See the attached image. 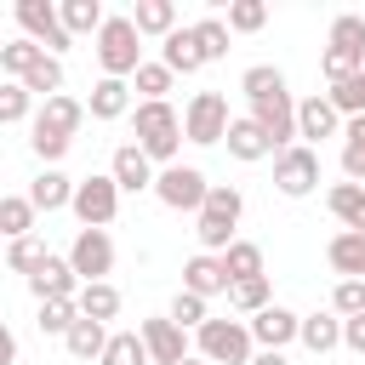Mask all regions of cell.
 I'll return each mask as SVG.
<instances>
[{
	"instance_id": "obj_1",
	"label": "cell",
	"mask_w": 365,
	"mask_h": 365,
	"mask_svg": "<svg viewBox=\"0 0 365 365\" xmlns=\"http://www.w3.org/2000/svg\"><path fill=\"white\" fill-rule=\"evenodd\" d=\"M131 125H137V148L148 154V165H177V148H182V114H177L171 103H137Z\"/></svg>"
},
{
	"instance_id": "obj_2",
	"label": "cell",
	"mask_w": 365,
	"mask_h": 365,
	"mask_svg": "<svg viewBox=\"0 0 365 365\" xmlns=\"http://www.w3.org/2000/svg\"><path fill=\"white\" fill-rule=\"evenodd\" d=\"M240 211H245L240 188H228V182H211V188H205V205L194 211V234H200V245H205L211 257H222V251L234 245Z\"/></svg>"
},
{
	"instance_id": "obj_3",
	"label": "cell",
	"mask_w": 365,
	"mask_h": 365,
	"mask_svg": "<svg viewBox=\"0 0 365 365\" xmlns=\"http://www.w3.org/2000/svg\"><path fill=\"white\" fill-rule=\"evenodd\" d=\"M251 354H257V342H251L245 319H205L194 331V359H205V365H251Z\"/></svg>"
},
{
	"instance_id": "obj_4",
	"label": "cell",
	"mask_w": 365,
	"mask_h": 365,
	"mask_svg": "<svg viewBox=\"0 0 365 365\" xmlns=\"http://www.w3.org/2000/svg\"><path fill=\"white\" fill-rule=\"evenodd\" d=\"M319 68H325V80H331V86L365 68V17H359V11H342V17H331V40H325V57H319Z\"/></svg>"
},
{
	"instance_id": "obj_5",
	"label": "cell",
	"mask_w": 365,
	"mask_h": 365,
	"mask_svg": "<svg viewBox=\"0 0 365 365\" xmlns=\"http://www.w3.org/2000/svg\"><path fill=\"white\" fill-rule=\"evenodd\" d=\"M97 63H103V80H131L137 74L143 34L131 29V17H103V29H97Z\"/></svg>"
},
{
	"instance_id": "obj_6",
	"label": "cell",
	"mask_w": 365,
	"mask_h": 365,
	"mask_svg": "<svg viewBox=\"0 0 365 365\" xmlns=\"http://www.w3.org/2000/svg\"><path fill=\"white\" fill-rule=\"evenodd\" d=\"M68 211L80 217V228H108V222L120 217V188H114V177H108V171H91V177H80V182H74V200H68Z\"/></svg>"
},
{
	"instance_id": "obj_7",
	"label": "cell",
	"mask_w": 365,
	"mask_h": 365,
	"mask_svg": "<svg viewBox=\"0 0 365 365\" xmlns=\"http://www.w3.org/2000/svg\"><path fill=\"white\" fill-rule=\"evenodd\" d=\"M205 188H211L205 171H200V165H182V160L154 171V200H160L165 211H200V205H205Z\"/></svg>"
},
{
	"instance_id": "obj_8",
	"label": "cell",
	"mask_w": 365,
	"mask_h": 365,
	"mask_svg": "<svg viewBox=\"0 0 365 365\" xmlns=\"http://www.w3.org/2000/svg\"><path fill=\"white\" fill-rule=\"evenodd\" d=\"M228 120H234V114H228V97H222V91H194L188 108H182V137L200 143V148H211V143H222Z\"/></svg>"
},
{
	"instance_id": "obj_9",
	"label": "cell",
	"mask_w": 365,
	"mask_h": 365,
	"mask_svg": "<svg viewBox=\"0 0 365 365\" xmlns=\"http://www.w3.org/2000/svg\"><path fill=\"white\" fill-rule=\"evenodd\" d=\"M274 188H279L285 200L314 194V188H319V148H308V143L279 148V154H274Z\"/></svg>"
},
{
	"instance_id": "obj_10",
	"label": "cell",
	"mask_w": 365,
	"mask_h": 365,
	"mask_svg": "<svg viewBox=\"0 0 365 365\" xmlns=\"http://www.w3.org/2000/svg\"><path fill=\"white\" fill-rule=\"evenodd\" d=\"M17 23H23V40H34L46 57H57V51L74 46L68 29H63V17H57V0H17Z\"/></svg>"
},
{
	"instance_id": "obj_11",
	"label": "cell",
	"mask_w": 365,
	"mask_h": 365,
	"mask_svg": "<svg viewBox=\"0 0 365 365\" xmlns=\"http://www.w3.org/2000/svg\"><path fill=\"white\" fill-rule=\"evenodd\" d=\"M68 268H74L80 285L108 279V274H114V240H108V228H80L74 245H68Z\"/></svg>"
},
{
	"instance_id": "obj_12",
	"label": "cell",
	"mask_w": 365,
	"mask_h": 365,
	"mask_svg": "<svg viewBox=\"0 0 365 365\" xmlns=\"http://www.w3.org/2000/svg\"><path fill=\"white\" fill-rule=\"evenodd\" d=\"M251 120H257V131L268 137L274 154L297 143V103H291V91H268V97H257V103H251Z\"/></svg>"
},
{
	"instance_id": "obj_13",
	"label": "cell",
	"mask_w": 365,
	"mask_h": 365,
	"mask_svg": "<svg viewBox=\"0 0 365 365\" xmlns=\"http://www.w3.org/2000/svg\"><path fill=\"white\" fill-rule=\"evenodd\" d=\"M297 319H302V314H291V308L268 302L262 314H251V319H245V331H251V342H257V348L285 354V342H297Z\"/></svg>"
},
{
	"instance_id": "obj_14",
	"label": "cell",
	"mask_w": 365,
	"mask_h": 365,
	"mask_svg": "<svg viewBox=\"0 0 365 365\" xmlns=\"http://www.w3.org/2000/svg\"><path fill=\"white\" fill-rule=\"evenodd\" d=\"M108 177H114L120 194H154V165H148V154H143L137 143H120V148H114Z\"/></svg>"
},
{
	"instance_id": "obj_15",
	"label": "cell",
	"mask_w": 365,
	"mask_h": 365,
	"mask_svg": "<svg viewBox=\"0 0 365 365\" xmlns=\"http://www.w3.org/2000/svg\"><path fill=\"white\" fill-rule=\"evenodd\" d=\"M137 336H143V348H148V365H177V359H188V331H177L165 314H160V319H143Z\"/></svg>"
},
{
	"instance_id": "obj_16",
	"label": "cell",
	"mask_w": 365,
	"mask_h": 365,
	"mask_svg": "<svg viewBox=\"0 0 365 365\" xmlns=\"http://www.w3.org/2000/svg\"><path fill=\"white\" fill-rule=\"evenodd\" d=\"M29 291L40 297V302H74V291H80V279H74V268H68V257H46L34 274H29Z\"/></svg>"
},
{
	"instance_id": "obj_17",
	"label": "cell",
	"mask_w": 365,
	"mask_h": 365,
	"mask_svg": "<svg viewBox=\"0 0 365 365\" xmlns=\"http://www.w3.org/2000/svg\"><path fill=\"white\" fill-rule=\"evenodd\" d=\"M336 131H342V114L325 103V91L297 103V137H302L308 148H314V143H325V137H336Z\"/></svg>"
},
{
	"instance_id": "obj_18",
	"label": "cell",
	"mask_w": 365,
	"mask_h": 365,
	"mask_svg": "<svg viewBox=\"0 0 365 365\" xmlns=\"http://www.w3.org/2000/svg\"><path fill=\"white\" fill-rule=\"evenodd\" d=\"M182 291H194V297H222L228 291V274H222V257H211V251H200V257H188L182 262Z\"/></svg>"
},
{
	"instance_id": "obj_19",
	"label": "cell",
	"mask_w": 365,
	"mask_h": 365,
	"mask_svg": "<svg viewBox=\"0 0 365 365\" xmlns=\"http://www.w3.org/2000/svg\"><path fill=\"white\" fill-rule=\"evenodd\" d=\"M160 63L171 68V80H177V74H200L205 57H200V46H194V29H171V34L160 40Z\"/></svg>"
},
{
	"instance_id": "obj_20",
	"label": "cell",
	"mask_w": 365,
	"mask_h": 365,
	"mask_svg": "<svg viewBox=\"0 0 365 365\" xmlns=\"http://www.w3.org/2000/svg\"><path fill=\"white\" fill-rule=\"evenodd\" d=\"M34 125H46V131H57V137H74V131L86 125V103L68 97V91H57V97H46V108L34 114Z\"/></svg>"
},
{
	"instance_id": "obj_21",
	"label": "cell",
	"mask_w": 365,
	"mask_h": 365,
	"mask_svg": "<svg viewBox=\"0 0 365 365\" xmlns=\"http://www.w3.org/2000/svg\"><path fill=\"white\" fill-rule=\"evenodd\" d=\"M325 205H331V217H336L348 234H365V188H359V182H331V188H325Z\"/></svg>"
},
{
	"instance_id": "obj_22",
	"label": "cell",
	"mask_w": 365,
	"mask_h": 365,
	"mask_svg": "<svg viewBox=\"0 0 365 365\" xmlns=\"http://www.w3.org/2000/svg\"><path fill=\"white\" fill-rule=\"evenodd\" d=\"M222 143H228V154H234V160H245V165H251V160H268V154H274V148H268V137L257 131V120H251V114L228 120Z\"/></svg>"
},
{
	"instance_id": "obj_23",
	"label": "cell",
	"mask_w": 365,
	"mask_h": 365,
	"mask_svg": "<svg viewBox=\"0 0 365 365\" xmlns=\"http://www.w3.org/2000/svg\"><path fill=\"white\" fill-rule=\"evenodd\" d=\"M68 200H74V177H63L57 165H46V171L29 182V205H34V211H63Z\"/></svg>"
},
{
	"instance_id": "obj_24",
	"label": "cell",
	"mask_w": 365,
	"mask_h": 365,
	"mask_svg": "<svg viewBox=\"0 0 365 365\" xmlns=\"http://www.w3.org/2000/svg\"><path fill=\"white\" fill-rule=\"evenodd\" d=\"M325 262L342 274V279H365V234H331V245H325Z\"/></svg>"
},
{
	"instance_id": "obj_25",
	"label": "cell",
	"mask_w": 365,
	"mask_h": 365,
	"mask_svg": "<svg viewBox=\"0 0 365 365\" xmlns=\"http://www.w3.org/2000/svg\"><path fill=\"white\" fill-rule=\"evenodd\" d=\"M86 114H91V120H120V114H131V86H125V80H97L91 97H86Z\"/></svg>"
},
{
	"instance_id": "obj_26",
	"label": "cell",
	"mask_w": 365,
	"mask_h": 365,
	"mask_svg": "<svg viewBox=\"0 0 365 365\" xmlns=\"http://www.w3.org/2000/svg\"><path fill=\"white\" fill-rule=\"evenodd\" d=\"M297 342H302L308 354H331V348L342 342V319H336V314H302V319H297Z\"/></svg>"
},
{
	"instance_id": "obj_27",
	"label": "cell",
	"mask_w": 365,
	"mask_h": 365,
	"mask_svg": "<svg viewBox=\"0 0 365 365\" xmlns=\"http://www.w3.org/2000/svg\"><path fill=\"white\" fill-rule=\"evenodd\" d=\"M74 308H80V319H97V325H108V319L120 314V291H114L108 279H97V285H80V291H74Z\"/></svg>"
},
{
	"instance_id": "obj_28",
	"label": "cell",
	"mask_w": 365,
	"mask_h": 365,
	"mask_svg": "<svg viewBox=\"0 0 365 365\" xmlns=\"http://www.w3.org/2000/svg\"><path fill=\"white\" fill-rule=\"evenodd\" d=\"M222 297H228V308H234V314H245V319H251V314H262V308L274 302V285H268V274H257V279H234Z\"/></svg>"
},
{
	"instance_id": "obj_29",
	"label": "cell",
	"mask_w": 365,
	"mask_h": 365,
	"mask_svg": "<svg viewBox=\"0 0 365 365\" xmlns=\"http://www.w3.org/2000/svg\"><path fill=\"white\" fill-rule=\"evenodd\" d=\"M34 205H29V194H0V234L6 240H29L34 234Z\"/></svg>"
},
{
	"instance_id": "obj_30",
	"label": "cell",
	"mask_w": 365,
	"mask_h": 365,
	"mask_svg": "<svg viewBox=\"0 0 365 365\" xmlns=\"http://www.w3.org/2000/svg\"><path fill=\"white\" fill-rule=\"evenodd\" d=\"M57 17H63V29H68V40H74V34H97L108 11H103L97 0H57Z\"/></svg>"
},
{
	"instance_id": "obj_31",
	"label": "cell",
	"mask_w": 365,
	"mask_h": 365,
	"mask_svg": "<svg viewBox=\"0 0 365 365\" xmlns=\"http://www.w3.org/2000/svg\"><path fill=\"white\" fill-rule=\"evenodd\" d=\"M131 29H137V34H160V40H165V34L177 29V6H171V0H137Z\"/></svg>"
},
{
	"instance_id": "obj_32",
	"label": "cell",
	"mask_w": 365,
	"mask_h": 365,
	"mask_svg": "<svg viewBox=\"0 0 365 365\" xmlns=\"http://www.w3.org/2000/svg\"><path fill=\"white\" fill-rule=\"evenodd\" d=\"M103 342H108V325H97V319H74L63 336V348L74 359H103Z\"/></svg>"
},
{
	"instance_id": "obj_33",
	"label": "cell",
	"mask_w": 365,
	"mask_h": 365,
	"mask_svg": "<svg viewBox=\"0 0 365 365\" xmlns=\"http://www.w3.org/2000/svg\"><path fill=\"white\" fill-rule=\"evenodd\" d=\"M222 274H228V285H234V279H257V274H262V245L234 240V245L222 251Z\"/></svg>"
},
{
	"instance_id": "obj_34",
	"label": "cell",
	"mask_w": 365,
	"mask_h": 365,
	"mask_svg": "<svg viewBox=\"0 0 365 365\" xmlns=\"http://www.w3.org/2000/svg\"><path fill=\"white\" fill-rule=\"evenodd\" d=\"M97 365H148V348H143V336L137 331H108V342H103V359Z\"/></svg>"
},
{
	"instance_id": "obj_35",
	"label": "cell",
	"mask_w": 365,
	"mask_h": 365,
	"mask_svg": "<svg viewBox=\"0 0 365 365\" xmlns=\"http://www.w3.org/2000/svg\"><path fill=\"white\" fill-rule=\"evenodd\" d=\"M188 29H194V46H200L205 63H222V57H228V23H222V17H200V23H188Z\"/></svg>"
},
{
	"instance_id": "obj_36",
	"label": "cell",
	"mask_w": 365,
	"mask_h": 365,
	"mask_svg": "<svg viewBox=\"0 0 365 365\" xmlns=\"http://www.w3.org/2000/svg\"><path fill=\"white\" fill-rule=\"evenodd\" d=\"M40 57H46V51H40L34 40H0V68H6V74H11L17 86L29 80V68H34Z\"/></svg>"
},
{
	"instance_id": "obj_37",
	"label": "cell",
	"mask_w": 365,
	"mask_h": 365,
	"mask_svg": "<svg viewBox=\"0 0 365 365\" xmlns=\"http://www.w3.org/2000/svg\"><path fill=\"white\" fill-rule=\"evenodd\" d=\"M165 319H171L177 331H200V325L211 319V302H205V297H194V291H177V297H171V308H165Z\"/></svg>"
},
{
	"instance_id": "obj_38",
	"label": "cell",
	"mask_w": 365,
	"mask_h": 365,
	"mask_svg": "<svg viewBox=\"0 0 365 365\" xmlns=\"http://www.w3.org/2000/svg\"><path fill=\"white\" fill-rule=\"evenodd\" d=\"M325 103L342 114V120H354V114H365V68L359 74H348V80H336L331 91H325Z\"/></svg>"
},
{
	"instance_id": "obj_39",
	"label": "cell",
	"mask_w": 365,
	"mask_h": 365,
	"mask_svg": "<svg viewBox=\"0 0 365 365\" xmlns=\"http://www.w3.org/2000/svg\"><path fill=\"white\" fill-rule=\"evenodd\" d=\"M125 86L143 91V103H165V91H171V68H165V63H137V74H131Z\"/></svg>"
},
{
	"instance_id": "obj_40",
	"label": "cell",
	"mask_w": 365,
	"mask_h": 365,
	"mask_svg": "<svg viewBox=\"0 0 365 365\" xmlns=\"http://www.w3.org/2000/svg\"><path fill=\"white\" fill-rule=\"evenodd\" d=\"M23 91H29V97H57V91H63V57H40V63L29 68Z\"/></svg>"
},
{
	"instance_id": "obj_41",
	"label": "cell",
	"mask_w": 365,
	"mask_h": 365,
	"mask_svg": "<svg viewBox=\"0 0 365 365\" xmlns=\"http://www.w3.org/2000/svg\"><path fill=\"white\" fill-rule=\"evenodd\" d=\"M228 34H257L262 23H268V6L262 0H228Z\"/></svg>"
},
{
	"instance_id": "obj_42",
	"label": "cell",
	"mask_w": 365,
	"mask_h": 365,
	"mask_svg": "<svg viewBox=\"0 0 365 365\" xmlns=\"http://www.w3.org/2000/svg\"><path fill=\"white\" fill-rule=\"evenodd\" d=\"M240 91L257 103V97H268V91H285V74H279L274 63H251V68L240 74Z\"/></svg>"
},
{
	"instance_id": "obj_43",
	"label": "cell",
	"mask_w": 365,
	"mask_h": 365,
	"mask_svg": "<svg viewBox=\"0 0 365 365\" xmlns=\"http://www.w3.org/2000/svg\"><path fill=\"white\" fill-rule=\"evenodd\" d=\"M34 114V97L17 86V80H0V125H17Z\"/></svg>"
},
{
	"instance_id": "obj_44",
	"label": "cell",
	"mask_w": 365,
	"mask_h": 365,
	"mask_svg": "<svg viewBox=\"0 0 365 365\" xmlns=\"http://www.w3.org/2000/svg\"><path fill=\"white\" fill-rule=\"evenodd\" d=\"M29 148H34L46 165H57V160L74 148V137H57V131H46V125H34V120H29Z\"/></svg>"
},
{
	"instance_id": "obj_45",
	"label": "cell",
	"mask_w": 365,
	"mask_h": 365,
	"mask_svg": "<svg viewBox=\"0 0 365 365\" xmlns=\"http://www.w3.org/2000/svg\"><path fill=\"white\" fill-rule=\"evenodd\" d=\"M46 257H51V251H46V245L29 234V240H11V251H6V268H11V274H34Z\"/></svg>"
},
{
	"instance_id": "obj_46",
	"label": "cell",
	"mask_w": 365,
	"mask_h": 365,
	"mask_svg": "<svg viewBox=\"0 0 365 365\" xmlns=\"http://www.w3.org/2000/svg\"><path fill=\"white\" fill-rule=\"evenodd\" d=\"M331 314H336V319L365 314V279H336V291H331Z\"/></svg>"
},
{
	"instance_id": "obj_47",
	"label": "cell",
	"mask_w": 365,
	"mask_h": 365,
	"mask_svg": "<svg viewBox=\"0 0 365 365\" xmlns=\"http://www.w3.org/2000/svg\"><path fill=\"white\" fill-rule=\"evenodd\" d=\"M74 319H80L74 302H40V331H46V336H68Z\"/></svg>"
},
{
	"instance_id": "obj_48",
	"label": "cell",
	"mask_w": 365,
	"mask_h": 365,
	"mask_svg": "<svg viewBox=\"0 0 365 365\" xmlns=\"http://www.w3.org/2000/svg\"><path fill=\"white\" fill-rule=\"evenodd\" d=\"M342 348H354V354H365V314H354V319H342Z\"/></svg>"
},
{
	"instance_id": "obj_49",
	"label": "cell",
	"mask_w": 365,
	"mask_h": 365,
	"mask_svg": "<svg viewBox=\"0 0 365 365\" xmlns=\"http://www.w3.org/2000/svg\"><path fill=\"white\" fill-rule=\"evenodd\" d=\"M0 365H17V336H11L6 319H0Z\"/></svg>"
},
{
	"instance_id": "obj_50",
	"label": "cell",
	"mask_w": 365,
	"mask_h": 365,
	"mask_svg": "<svg viewBox=\"0 0 365 365\" xmlns=\"http://www.w3.org/2000/svg\"><path fill=\"white\" fill-rule=\"evenodd\" d=\"M251 365H291V359H285V354H268V348H262V354H251Z\"/></svg>"
},
{
	"instance_id": "obj_51",
	"label": "cell",
	"mask_w": 365,
	"mask_h": 365,
	"mask_svg": "<svg viewBox=\"0 0 365 365\" xmlns=\"http://www.w3.org/2000/svg\"><path fill=\"white\" fill-rule=\"evenodd\" d=\"M177 365H205V359H194V354H188V359H177Z\"/></svg>"
}]
</instances>
